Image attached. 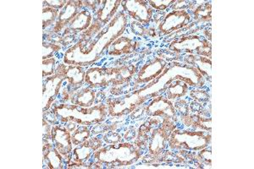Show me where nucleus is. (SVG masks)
<instances>
[{"mask_svg": "<svg viewBox=\"0 0 254 169\" xmlns=\"http://www.w3.org/2000/svg\"><path fill=\"white\" fill-rule=\"evenodd\" d=\"M173 104L179 115L186 114V113H190V104L183 98L174 101Z\"/></svg>", "mask_w": 254, "mask_h": 169, "instance_id": "f704fd0d", "label": "nucleus"}, {"mask_svg": "<svg viewBox=\"0 0 254 169\" xmlns=\"http://www.w3.org/2000/svg\"><path fill=\"white\" fill-rule=\"evenodd\" d=\"M211 141V132L177 128L172 132L169 139L168 149L171 151L185 150L190 152H198L210 146Z\"/></svg>", "mask_w": 254, "mask_h": 169, "instance_id": "423d86ee", "label": "nucleus"}, {"mask_svg": "<svg viewBox=\"0 0 254 169\" xmlns=\"http://www.w3.org/2000/svg\"><path fill=\"white\" fill-rule=\"evenodd\" d=\"M65 82L64 78L55 73L54 75L44 79L43 85V111L46 112L51 109L53 104L57 100Z\"/></svg>", "mask_w": 254, "mask_h": 169, "instance_id": "6ab92c4d", "label": "nucleus"}, {"mask_svg": "<svg viewBox=\"0 0 254 169\" xmlns=\"http://www.w3.org/2000/svg\"><path fill=\"white\" fill-rule=\"evenodd\" d=\"M60 10L49 7H44L43 9V29L46 31L49 27H52L58 19Z\"/></svg>", "mask_w": 254, "mask_h": 169, "instance_id": "c85d7f7f", "label": "nucleus"}, {"mask_svg": "<svg viewBox=\"0 0 254 169\" xmlns=\"http://www.w3.org/2000/svg\"><path fill=\"white\" fill-rule=\"evenodd\" d=\"M62 49V44L44 40L43 43V60L55 57V55Z\"/></svg>", "mask_w": 254, "mask_h": 169, "instance_id": "7c9ffc66", "label": "nucleus"}, {"mask_svg": "<svg viewBox=\"0 0 254 169\" xmlns=\"http://www.w3.org/2000/svg\"><path fill=\"white\" fill-rule=\"evenodd\" d=\"M71 133L67 123L54 124L51 131V142L58 150L66 163V166L71 160V153L74 148L71 141Z\"/></svg>", "mask_w": 254, "mask_h": 169, "instance_id": "4468645a", "label": "nucleus"}, {"mask_svg": "<svg viewBox=\"0 0 254 169\" xmlns=\"http://www.w3.org/2000/svg\"><path fill=\"white\" fill-rule=\"evenodd\" d=\"M177 128V123L175 121L164 117L162 123L152 129L147 144V154L146 158L142 157V160L149 159L148 163H156L159 156L168 149L169 139Z\"/></svg>", "mask_w": 254, "mask_h": 169, "instance_id": "6e6552de", "label": "nucleus"}, {"mask_svg": "<svg viewBox=\"0 0 254 169\" xmlns=\"http://www.w3.org/2000/svg\"><path fill=\"white\" fill-rule=\"evenodd\" d=\"M130 31L133 34L136 35L138 37H143L146 33H147V29L142 24L139 23L137 21H132L130 25Z\"/></svg>", "mask_w": 254, "mask_h": 169, "instance_id": "c9c22d12", "label": "nucleus"}, {"mask_svg": "<svg viewBox=\"0 0 254 169\" xmlns=\"http://www.w3.org/2000/svg\"><path fill=\"white\" fill-rule=\"evenodd\" d=\"M122 10L135 21L143 26H149L153 20V10L145 0H125L122 1Z\"/></svg>", "mask_w": 254, "mask_h": 169, "instance_id": "f3484780", "label": "nucleus"}, {"mask_svg": "<svg viewBox=\"0 0 254 169\" xmlns=\"http://www.w3.org/2000/svg\"><path fill=\"white\" fill-rule=\"evenodd\" d=\"M179 121L188 129L212 132V118L198 113L179 115Z\"/></svg>", "mask_w": 254, "mask_h": 169, "instance_id": "5701e85b", "label": "nucleus"}, {"mask_svg": "<svg viewBox=\"0 0 254 169\" xmlns=\"http://www.w3.org/2000/svg\"><path fill=\"white\" fill-rule=\"evenodd\" d=\"M53 124L47 121L45 118L43 119V129H44V140L51 141V131Z\"/></svg>", "mask_w": 254, "mask_h": 169, "instance_id": "4c0bfd02", "label": "nucleus"}, {"mask_svg": "<svg viewBox=\"0 0 254 169\" xmlns=\"http://www.w3.org/2000/svg\"><path fill=\"white\" fill-rule=\"evenodd\" d=\"M86 71V67L61 63L57 65L55 73L64 78L68 89L77 90L85 85Z\"/></svg>", "mask_w": 254, "mask_h": 169, "instance_id": "a211bd4d", "label": "nucleus"}, {"mask_svg": "<svg viewBox=\"0 0 254 169\" xmlns=\"http://www.w3.org/2000/svg\"><path fill=\"white\" fill-rule=\"evenodd\" d=\"M188 94L193 102L198 104H207L210 102V92L203 88H191Z\"/></svg>", "mask_w": 254, "mask_h": 169, "instance_id": "c756f323", "label": "nucleus"}, {"mask_svg": "<svg viewBox=\"0 0 254 169\" xmlns=\"http://www.w3.org/2000/svg\"><path fill=\"white\" fill-rule=\"evenodd\" d=\"M142 114L147 117H159L170 118L177 123L179 114L174 106L173 102L169 100L165 95H159L151 98L147 105L141 108Z\"/></svg>", "mask_w": 254, "mask_h": 169, "instance_id": "ddd939ff", "label": "nucleus"}, {"mask_svg": "<svg viewBox=\"0 0 254 169\" xmlns=\"http://www.w3.org/2000/svg\"><path fill=\"white\" fill-rule=\"evenodd\" d=\"M57 59L56 57H53L43 60L42 67H43V77L45 78L54 75L57 68Z\"/></svg>", "mask_w": 254, "mask_h": 169, "instance_id": "2f4dec72", "label": "nucleus"}, {"mask_svg": "<svg viewBox=\"0 0 254 169\" xmlns=\"http://www.w3.org/2000/svg\"><path fill=\"white\" fill-rule=\"evenodd\" d=\"M91 126L87 125H78L76 129L71 133V141L73 146H79L87 141L88 138L92 136Z\"/></svg>", "mask_w": 254, "mask_h": 169, "instance_id": "cd10ccee", "label": "nucleus"}, {"mask_svg": "<svg viewBox=\"0 0 254 169\" xmlns=\"http://www.w3.org/2000/svg\"><path fill=\"white\" fill-rule=\"evenodd\" d=\"M44 7H49L53 9H63L67 3L66 0H49V1H44Z\"/></svg>", "mask_w": 254, "mask_h": 169, "instance_id": "e433bc0d", "label": "nucleus"}, {"mask_svg": "<svg viewBox=\"0 0 254 169\" xmlns=\"http://www.w3.org/2000/svg\"><path fill=\"white\" fill-rule=\"evenodd\" d=\"M83 8V1H79V0L78 1H75V0L67 1L65 6L60 10L58 19L56 20L55 25L49 30V32L60 34Z\"/></svg>", "mask_w": 254, "mask_h": 169, "instance_id": "aec40b11", "label": "nucleus"}, {"mask_svg": "<svg viewBox=\"0 0 254 169\" xmlns=\"http://www.w3.org/2000/svg\"><path fill=\"white\" fill-rule=\"evenodd\" d=\"M203 37L206 38V39H208L209 42H211L212 40V32H211V27L209 26V28H206L204 31H203Z\"/></svg>", "mask_w": 254, "mask_h": 169, "instance_id": "58836bf2", "label": "nucleus"}, {"mask_svg": "<svg viewBox=\"0 0 254 169\" xmlns=\"http://www.w3.org/2000/svg\"><path fill=\"white\" fill-rule=\"evenodd\" d=\"M139 46H140L139 42L134 40L133 38L122 35V37H120L115 42H113L106 54L111 57L130 55L135 52L136 49H138Z\"/></svg>", "mask_w": 254, "mask_h": 169, "instance_id": "b1692460", "label": "nucleus"}, {"mask_svg": "<svg viewBox=\"0 0 254 169\" xmlns=\"http://www.w3.org/2000/svg\"><path fill=\"white\" fill-rule=\"evenodd\" d=\"M192 16L190 12L186 9H175L165 14V18L158 26V32L160 37L171 34L180 29L189 26Z\"/></svg>", "mask_w": 254, "mask_h": 169, "instance_id": "dca6fc26", "label": "nucleus"}, {"mask_svg": "<svg viewBox=\"0 0 254 169\" xmlns=\"http://www.w3.org/2000/svg\"><path fill=\"white\" fill-rule=\"evenodd\" d=\"M104 146V141L100 135H92L83 143L75 146L71 153V160L66 169H86V164L93 153Z\"/></svg>", "mask_w": 254, "mask_h": 169, "instance_id": "f8f14e48", "label": "nucleus"}, {"mask_svg": "<svg viewBox=\"0 0 254 169\" xmlns=\"http://www.w3.org/2000/svg\"><path fill=\"white\" fill-rule=\"evenodd\" d=\"M61 103L70 104L83 108H92L97 100V91L89 86H82L77 90H69L63 86L61 92Z\"/></svg>", "mask_w": 254, "mask_h": 169, "instance_id": "2eb2a0df", "label": "nucleus"}, {"mask_svg": "<svg viewBox=\"0 0 254 169\" xmlns=\"http://www.w3.org/2000/svg\"><path fill=\"white\" fill-rule=\"evenodd\" d=\"M175 80H182L191 88H204L207 83L201 73L193 66L173 61L168 63L161 75L147 86L161 94L160 92H165L168 85Z\"/></svg>", "mask_w": 254, "mask_h": 169, "instance_id": "39448f33", "label": "nucleus"}, {"mask_svg": "<svg viewBox=\"0 0 254 169\" xmlns=\"http://www.w3.org/2000/svg\"><path fill=\"white\" fill-rule=\"evenodd\" d=\"M129 19L123 10H119L110 23L100 32L88 39H79L67 49L63 63L69 65L87 67L104 56L113 42L122 37L127 31Z\"/></svg>", "mask_w": 254, "mask_h": 169, "instance_id": "f257e3e1", "label": "nucleus"}, {"mask_svg": "<svg viewBox=\"0 0 254 169\" xmlns=\"http://www.w3.org/2000/svg\"><path fill=\"white\" fill-rule=\"evenodd\" d=\"M93 19V13L89 9L83 8L64 28L62 37L69 35L77 36L86 32L92 26Z\"/></svg>", "mask_w": 254, "mask_h": 169, "instance_id": "412c9836", "label": "nucleus"}, {"mask_svg": "<svg viewBox=\"0 0 254 169\" xmlns=\"http://www.w3.org/2000/svg\"><path fill=\"white\" fill-rule=\"evenodd\" d=\"M190 86L188 84L180 80H175L168 85L165 90V96L169 100H178L184 98L190 92Z\"/></svg>", "mask_w": 254, "mask_h": 169, "instance_id": "a878e982", "label": "nucleus"}, {"mask_svg": "<svg viewBox=\"0 0 254 169\" xmlns=\"http://www.w3.org/2000/svg\"><path fill=\"white\" fill-rule=\"evenodd\" d=\"M154 97V95L144 94L142 90L137 89L117 98H106L105 104L107 105L108 116L122 117L130 115Z\"/></svg>", "mask_w": 254, "mask_h": 169, "instance_id": "0eeeda50", "label": "nucleus"}, {"mask_svg": "<svg viewBox=\"0 0 254 169\" xmlns=\"http://www.w3.org/2000/svg\"><path fill=\"white\" fill-rule=\"evenodd\" d=\"M147 2L154 11L163 12L171 8L176 0H148Z\"/></svg>", "mask_w": 254, "mask_h": 169, "instance_id": "473e14b6", "label": "nucleus"}, {"mask_svg": "<svg viewBox=\"0 0 254 169\" xmlns=\"http://www.w3.org/2000/svg\"><path fill=\"white\" fill-rule=\"evenodd\" d=\"M169 51L175 55H194L212 57V43L201 35H186L172 41Z\"/></svg>", "mask_w": 254, "mask_h": 169, "instance_id": "1a4fd4ad", "label": "nucleus"}, {"mask_svg": "<svg viewBox=\"0 0 254 169\" xmlns=\"http://www.w3.org/2000/svg\"><path fill=\"white\" fill-rule=\"evenodd\" d=\"M122 0H101L93 13V24L86 32L80 34L79 39L93 38L114 19L122 6Z\"/></svg>", "mask_w": 254, "mask_h": 169, "instance_id": "9d476101", "label": "nucleus"}, {"mask_svg": "<svg viewBox=\"0 0 254 169\" xmlns=\"http://www.w3.org/2000/svg\"><path fill=\"white\" fill-rule=\"evenodd\" d=\"M102 139L105 143L108 144H118L122 143L123 140L122 136L118 132L114 131V130H109V131L104 133L102 135Z\"/></svg>", "mask_w": 254, "mask_h": 169, "instance_id": "72a5a7b5", "label": "nucleus"}, {"mask_svg": "<svg viewBox=\"0 0 254 169\" xmlns=\"http://www.w3.org/2000/svg\"><path fill=\"white\" fill-rule=\"evenodd\" d=\"M191 16L196 23H210L212 20V3L203 1L201 4L196 6L191 10Z\"/></svg>", "mask_w": 254, "mask_h": 169, "instance_id": "bb28decb", "label": "nucleus"}, {"mask_svg": "<svg viewBox=\"0 0 254 169\" xmlns=\"http://www.w3.org/2000/svg\"><path fill=\"white\" fill-rule=\"evenodd\" d=\"M50 111L57 117L60 123L73 122L78 125L93 126L107 119L108 109L105 103H98L92 108H83L74 104L55 101Z\"/></svg>", "mask_w": 254, "mask_h": 169, "instance_id": "7ed1b4c3", "label": "nucleus"}, {"mask_svg": "<svg viewBox=\"0 0 254 169\" xmlns=\"http://www.w3.org/2000/svg\"><path fill=\"white\" fill-rule=\"evenodd\" d=\"M138 67L135 63L115 67H90L86 71L85 85L93 89L128 85L136 75Z\"/></svg>", "mask_w": 254, "mask_h": 169, "instance_id": "20e7f679", "label": "nucleus"}, {"mask_svg": "<svg viewBox=\"0 0 254 169\" xmlns=\"http://www.w3.org/2000/svg\"><path fill=\"white\" fill-rule=\"evenodd\" d=\"M168 62L160 57H154L142 64L133 78L131 90L140 89L147 84H149L161 75L162 72L166 68Z\"/></svg>", "mask_w": 254, "mask_h": 169, "instance_id": "9b49d317", "label": "nucleus"}, {"mask_svg": "<svg viewBox=\"0 0 254 169\" xmlns=\"http://www.w3.org/2000/svg\"><path fill=\"white\" fill-rule=\"evenodd\" d=\"M144 152L132 142L109 144L97 150L86 164V169H120L142 160Z\"/></svg>", "mask_w": 254, "mask_h": 169, "instance_id": "f03ea898", "label": "nucleus"}, {"mask_svg": "<svg viewBox=\"0 0 254 169\" xmlns=\"http://www.w3.org/2000/svg\"><path fill=\"white\" fill-rule=\"evenodd\" d=\"M43 157L44 169H66V163L58 150L55 148L51 141L43 140Z\"/></svg>", "mask_w": 254, "mask_h": 169, "instance_id": "4be33fe9", "label": "nucleus"}, {"mask_svg": "<svg viewBox=\"0 0 254 169\" xmlns=\"http://www.w3.org/2000/svg\"><path fill=\"white\" fill-rule=\"evenodd\" d=\"M182 62L193 66L203 76L206 82L211 84L212 80V58L199 55H185L182 56Z\"/></svg>", "mask_w": 254, "mask_h": 169, "instance_id": "393cba45", "label": "nucleus"}]
</instances>
